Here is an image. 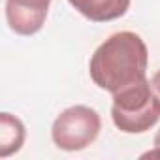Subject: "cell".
<instances>
[{
    "instance_id": "6da1fadb",
    "label": "cell",
    "mask_w": 160,
    "mask_h": 160,
    "mask_svg": "<svg viewBox=\"0 0 160 160\" xmlns=\"http://www.w3.org/2000/svg\"><path fill=\"white\" fill-rule=\"evenodd\" d=\"M149 53L136 32H117L109 36L91 57L89 72L94 85L111 94L121 92L147 79Z\"/></svg>"
},
{
    "instance_id": "7a4b0ae2",
    "label": "cell",
    "mask_w": 160,
    "mask_h": 160,
    "mask_svg": "<svg viewBox=\"0 0 160 160\" xmlns=\"http://www.w3.org/2000/svg\"><path fill=\"white\" fill-rule=\"evenodd\" d=\"M111 119L124 134H143L160 119V100L151 89V81L132 85L113 94Z\"/></svg>"
},
{
    "instance_id": "3957f363",
    "label": "cell",
    "mask_w": 160,
    "mask_h": 160,
    "mask_svg": "<svg viewBox=\"0 0 160 160\" xmlns=\"http://www.w3.org/2000/svg\"><path fill=\"white\" fill-rule=\"evenodd\" d=\"M100 115L89 106H72L64 109L51 126L53 143L62 151H81L100 134Z\"/></svg>"
},
{
    "instance_id": "277c9868",
    "label": "cell",
    "mask_w": 160,
    "mask_h": 160,
    "mask_svg": "<svg viewBox=\"0 0 160 160\" xmlns=\"http://www.w3.org/2000/svg\"><path fill=\"white\" fill-rule=\"evenodd\" d=\"M51 0H6V19L10 28L21 36L42 30Z\"/></svg>"
},
{
    "instance_id": "5b68a950",
    "label": "cell",
    "mask_w": 160,
    "mask_h": 160,
    "mask_svg": "<svg viewBox=\"0 0 160 160\" xmlns=\"http://www.w3.org/2000/svg\"><path fill=\"white\" fill-rule=\"evenodd\" d=\"M68 2L83 17L94 23L115 21L130 8V0H68Z\"/></svg>"
},
{
    "instance_id": "8992f818",
    "label": "cell",
    "mask_w": 160,
    "mask_h": 160,
    "mask_svg": "<svg viewBox=\"0 0 160 160\" xmlns=\"http://www.w3.org/2000/svg\"><path fill=\"white\" fill-rule=\"evenodd\" d=\"M25 124L12 113L0 115V158L17 152L25 143Z\"/></svg>"
},
{
    "instance_id": "52a82bcc",
    "label": "cell",
    "mask_w": 160,
    "mask_h": 160,
    "mask_svg": "<svg viewBox=\"0 0 160 160\" xmlns=\"http://www.w3.org/2000/svg\"><path fill=\"white\" fill-rule=\"evenodd\" d=\"M151 89L154 91V94H156L158 100H160V70L151 77Z\"/></svg>"
},
{
    "instance_id": "ba28073f",
    "label": "cell",
    "mask_w": 160,
    "mask_h": 160,
    "mask_svg": "<svg viewBox=\"0 0 160 160\" xmlns=\"http://www.w3.org/2000/svg\"><path fill=\"white\" fill-rule=\"evenodd\" d=\"M154 147H158L160 149V130L156 132V136H154Z\"/></svg>"
}]
</instances>
